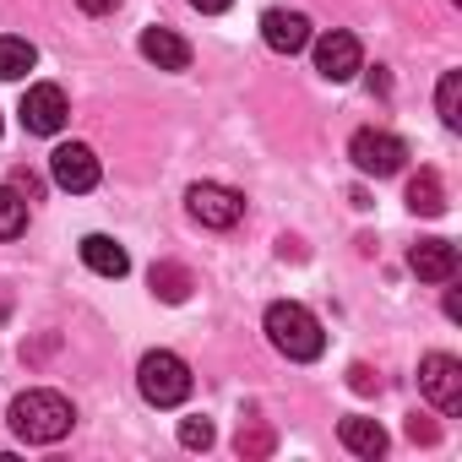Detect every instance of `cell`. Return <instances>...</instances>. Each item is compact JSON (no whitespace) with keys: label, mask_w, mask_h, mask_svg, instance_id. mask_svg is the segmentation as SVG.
Returning <instances> with one entry per match:
<instances>
[{"label":"cell","mask_w":462,"mask_h":462,"mask_svg":"<svg viewBox=\"0 0 462 462\" xmlns=\"http://www.w3.org/2000/svg\"><path fill=\"white\" fill-rule=\"evenodd\" d=\"M419 392H424L440 413H457V408H462V359H451V354H424V359H419Z\"/></svg>","instance_id":"8992f818"},{"label":"cell","mask_w":462,"mask_h":462,"mask_svg":"<svg viewBox=\"0 0 462 462\" xmlns=\"http://www.w3.org/2000/svg\"><path fill=\"white\" fill-rule=\"evenodd\" d=\"M343 446L354 457H381L386 451V430L375 419H343Z\"/></svg>","instance_id":"e0dca14e"},{"label":"cell","mask_w":462,"mask_h":462,"mask_svg":"<svg viewBox=\"0 0 462 462\" xmlns=\"http://www.w3.org/2000/svg\"><path fill=\"white\" fill-rule=\"evenodd\" d=\"M359 66H365V55H359V39H354V33L332 28V33L316 39V71H321L327 82H348Z\"/></svg>","instance_id":"9c48e42d"},{"label":"cell","mask_w":462,"mask_h":462,"mask_svg":"<svg viewBox=\"0 0 462 462\" xmlns=\"http://www.w3.org/2000/svg\"><path fill=\"white\" fill-rule=\"evenodd\" d=\"M190 6H196V12H228L235 0H190Z\"/></svg>","instance_id":"484cf974"},{"label":"cell","mask_w":462,"mask_h":462,"mask_svg":"<svg viewBox=\"0 0 462 462\" xmlns=\"http://www.w3.org/2000/svg\"><path fill=\"white\" fill-rule=\"evenodd\" d=\"M185 207H190V217L207 223V228H235V223L245 217V196L228 190V185H212V180L190 185V190H185Z\"/></svg>","instance_id":"5b68a950"},{"label":"cell","mask_w":462,"mask_h":462,"mask_svg":"<svg viewBox=\"0 0 462 462\" xmlns=\"http://www.w3.org/2000/svg\"><path fill=\"white\" fill-rule=\"evenodd\" d=\"M348 158H354V169H359V174L386 180V174H397V169H402L408 147H402V136H392V131H375V125H370V131H354Z\"/></svg>","instance_id":"277c9868"},{"label":"cell","mask_w":462,"mask_h":462,"mask_svg":"<svg viewBox=\"0 0 462 462\" xmlns=\"http://www.w3.org/2000/svg\"><path fill=\"white\" fill-rule=\"evenodd\" d=\"M262 39H267V50H278V55H300V50L310 44V23H305L300 12H267V17H262Z\"/></svg>","instance_id":"8fae6325"},{"label":"cell","mask_w":462,"mask_h":462,"mask_svg":"<svg viewBox=\"0 0 462 462\" xmlns=\"http://www.w3.org/2000/svg\"><path fill=\"white\" fill-rule=\"evenodd\" d=\"M136 386H142V397L152 408H180L190 397V365L180 354H169V348H152L136 365Z\"/></svg>","instance_id":"3957f363"},{"label":"cell","mask_w":462,"mask_h":462,"mask_svg":"<svg viewBox=\"0 0 462 462\" xmlns=\"http://www.w3.org/2000/svg\"><path fill=\"white\" fill-rule=\"evenodd\" d=\"M348 375H354V386H359V392H375V375H370V370H365V365H354V370H348Z\"/></svg>","instance_id":"d4e9b609"},{"label":"cell","mask_w":462,"mask_h":462,"mask_svg":"<svg viewBox=\"0 0 462 462\" xmlns=\"http://www.w3.org/2000/svg\"><path fill=\"white\" fill-rule=\"evenodd\" d=\"M267 337H273V348L278 354H289V359H321V348H327V332H321V321L305 310V305H294V300H278V305H267Z\"/></svg>","instance_id":"7a4b0ae2"},{"label":"cell","mask_w":462,"mask_h":462,"mask_svg":"<svg viewBox=\"0 0 462 462\" xmlns=\"http://www.w3.org/2000/svg\"><path fill=\"white\" fill-rule=\"evenodd\" d=\"M142 55H147L158 71H185V66H190V44H185L174 28H147V33H142Z\"/></svg>","instance_id":"7c38bea8"},{"label":"cell","mask_w":462,"mask_h":462,"mask_svg":"<svg viewBox=\"0 0 462 462\" xmlns=\"http://www.w3.org/2000/svg\"><path fill=\"white\" fill-rule=\"evenodd\" d=\"M17 190H23V196H39V174H28V169H17Z\"/></svg>","instance_id":"cb8c5ba5"},{"label":"cell","mask_w":462,"mask_h":462,"mask_svg":"<svg viewBox=\"0 0 462 462\" xmlns=\"http://www.w3.org/2000/svg\"><path fill=\"white\" fill-rule=\"evenodd\" d=\"M180 446L207 451V446H212V424H207V419H185V424H180Z\"/></svg>","instance_id":"44dd1931"},{"label":"cell","mask_w":462,"mask_h":462,"mask_svg":"<svg viewBox=\"0 0 462 462\" xmlns=\"http://www.w3.org/2000/svg\"><path fill=\"white\" fill-rule=\"evenodd\" d=\"M435 109H440V120L457 131L462 125V71H446L440 77V88H435Z\"/></svg>","instance_id":"d6986e66"},{"label":"cell","mask_w":462,"mask_h":462,"mask_svg":"<svg viewBox=\"0 0 462 462\" xmlns=\"http://www.w3.org/2000/svg\"><path fill=\"white\" fill-rule=\"evenodd\" d=\"M77 6H82V12H88V17H109V12H115V6H120V0H77Z\"/></svg>","instance_id":"7402d4cb"},{"label":"cell","mask_w":462,"mask_h":462,"mask_svg":"<svg viewBox=\"0 0 462 462\" xmlns=\"http://www.w3.org/2000/svg\"><path fill=\"white\" fill-rule=\"evenodd\" d=\"M147 283H152V294L163 300V305H185L190 300V273L180 267V262H152V273H147Z\"/></svg>","instance_id":"9a60e30c"},{"label":"cell","mask_w":462,"mask_h":462,"mask_svg":"<svg viewBox=\"0 0 462 462\" xmlns=\"http://www.w3.org/2000/svg\"><path fill=\"white\" fill-rule=\"evenodd\" d=\"M235 446H240V457H267L273 451V430L267 424H251V430H240Z\"/></svg>","instance_id":"ffe728a7"},{"label":"cell","mask_w":462,"mask_h":462,"mask_svg":"<svg viewBox=\"0 0 462 462\" xmlns=\"http://www.w3.org/2000/svg\"><path fill=\"white\" fill-rule=\"evenodd\" d=\"M408 435H413V440H435V424H430V419H408Z\"/></svg>","instance_id":"603a6c76"},{"label":"cell","mask_w":462,"mask_h":462,"mask_svg":"<svg viewBox=\"0 0 462 462\" xmlns=\"http://www.w3.org/2000/svg\"><path fill=\"white\" fill-rule=\"evenodd\" d=\"M408 267L424 278V283H451L457 278V245L451 240H419L408 251Z\"/></svg>","instance_id":"30bf717a"},{"label":"cell","mask_w":462,"mask_h":462,"mask_svg":"<svg viewBox=\"0 0 462 462\" xmlns=\"http://www.w3.org/2000/svg\"><path fill=\"white\" fill-rule=\"evenodd\" d=\"M6 419H12V430H17L23 440H33V446H50V440H60V435H71V424H77L71 402H66L60 392H50V386L23 392Z\"/></svg>","instance_id":"6da1fadb"},{"label":"cell","mask_w":462,"mask_h":462,"mask_svg":"<svg viewBox=\"0 0 462 462\" xmlns=\"http://www.w3.org/2000/svg\"><path fill=\"white\" fill-rule=\"evenodd\" d=\"M23 125L33 131V136H55L66 120H71V104H66V93L55 88V82H33L28 93H23Z\"/></svg>","instance_id":"52a82bcc"},{"label":"cell","mask_w":462,"mask_h":462,"mask_svg":"<svg viewBox=\"0 0 462 462\" xmlns=\"http://www.w3.org/2000/svg\"><path fill=\"white\" fill-rule=\"evenodd\" d=\"M28 228V196L17 185H0V240H17Z\"/></svg>","instance_id":"ac0fdd59"},{"label":"cell","mask_w":462,"mask_h":462,"mask_svg":"<svg viewBox=\"0 0 462 462\" xmlns=\"http://www.w3.org/2000/svg\"><path fill=\"white\" fill-rule=\"evenodd\" d=\"M82 262H88L98 278H125V273H131V256H125L109 235H88V240H82Z\"/></svg>","instance_id":"4fadbf2b"},{"label":"cell","mask_w":462,"mask_h":462,"mask_svg":"<svg viewBox=\"0 0 462 462\" xmlns=\"http://www.w3.org/2000/svg\"><path fill=\"white\" fill-rule=\"evenodd\" d=\"M408 207H413L419 217H440V212H446V185H440L435 169H419V174L408 180Z\"/></svg>","instance_id":"5bb4252c"},{"label":"cell","mask_w":462,"mask_h":462,"mask_svg":"<svg viewBox=\"0 0 462 462\" xmlns=\"http://www.w3.org/2000/svg\"><path fill=\"white\" fill-rule=\"evenodd\" d=\"M50 174L60 190H93L98 185V152L88 142H66L50 152Z\"/></svg>","instance_id":"ba28073f"},{"label":"cell","mask_w":462,"mask_h":462,"mask_svg":"<svg viewBox=\"0 0 462 462\" xmlns=\"http://www.w3.org/2000/svg\"><path fill=\"white\" fill-rule=\"evenodd\" d=\"M39 66V50L17 33H0V82H23Z\"/></svg>","instance_id":"2e32d148"}]
</instances>
